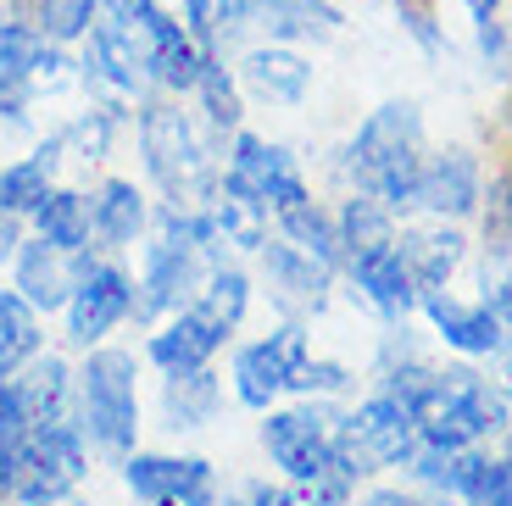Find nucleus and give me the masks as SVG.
<instances>
[{
  "mask_svg": "<svg viewBox=\"0 0 512 506\" xmlns=\"http://www.w3.org/2000/svg\"><path fill=\"white\" fill-rule=\"evenodd\" d=\"M134 140L145 156V178L167 195V206H212L223 184V145L184 112L179 95H145L134 106Z\"/></svg>",
  "mask_w": 512,
  "mask_h": 506,
  "instance_id": "1",
  "label": "nucleus"
},
{
  "mask_svg": "<svg viewBox=\"0 0 512 506\" xmlns=\"http://www.w3.org/2000/svg\"><path fill=\"white\" fill-rule=\"evenodd\" d=\"M429 140H423V112L418 101H384L357 123V134L340 151V173L362 195L384 201L390 212H418V173Z\"/></svg>",
  "mask_w": 512,
  "mask_h": 506,
  "instance_id": "2",
  "label": "nucleus"
},
{
  "mask_svg": "<svg viewBox=\"0 0 512 506\" xmlns=\"http://www.w3.org/2000/svg\"><path fill=\"white\" fill-rule=\"evenodd\" d=\"M73 423L106 462H123L140 440V367L117 345H95L73 373Z\"/></svg>",
  "mask_w": 512,
  "mask_h": 506,
  "instance_id": "3",
  "label": "nucleus"
},
{
  "mask_svg": "<svg viewBox=\"0 0 512 506\" xmlns=\"http://www.w3.org/2000/svg\"><path fill=\"white\" fill-rule=\"evenodd\" d=\"M507 406L512 395L496 390L490 379H479L474 367H440L435 384L412 401V418H418V440L440 445V451H462V445H479L485 434L507 429Z\"/></svg>",
  "mask_w": 512,
  "mask_h": 506,
  "instance_id": "4",
  "label": "nucleus"
},
{
  "mask_svg": "<svg viewBox=\"0 0 512 506\" xmlns=\"http://www.w3.org/2000/svg\"><path fill=\"white\" fill-rule=\"evenodd\" d=\"M340 418L346 412H334L329 401L301 395V406L268 412V423H262V451H268V462L290 484H312L334 462V451H340Z\"/></svg>",
  "mask_w": 512,
  "mask_h": 506,
  "instance_id": "5",
  "label": "nucleus"
},
{
  "mask_svg": "<svg viewBox=\"0 0 512 506\" xmlns=\"http://www.w3.org/2000/svg\"><path fill=\"white\" fill-rule=\"evenodd\" d=\"M218 190L268 206V217L312 201V184H307V173L295 167V156L284 151L279 140H268V134H251V128H240V134L229 140V162H223Z\"/></svg>",
  "mask_w": 512,
  "mask_h": 506,
  "instance_id": "6",
  "label": "nucleus"
},
{
  "mask_svg": "<svg viewBox=\"0 0 512 506\" xmlns=\"http://www.w3.org/2000/svg\"><path fill=\"white\" fill-rule=\"evenodd\" d=\"M78 279H73V295H67V345L78 351H95L106 345V334L123 329L128 317H134V273L117 262H101V256L78 251L73 256Z\"/></svg>",
  "mask_w": 512,
  "mask_h": 506,
  "instance_id": "7",
  "label": "nucleus"
},
{
  "mask_svg": "<svg viewBox=\"0 0 512 506\" xmlns=\"http://www.w3.org/2000/svg\"><path fill=\"white\" fill-rule=\"evenodd\" d=\"M412 451H418V418H412V406L396 401V395L379 390L357 412L340 418V456H346L362 479L384 473V468H407Z\"/></svg>",
  "mask_w": 512,
  "mask_h": 506,
  "instance_id": "8",
  "label": "nucleus"
},
{
  "mask_svg": "<svg viewBox=\"0 0 512 506\" xmlns=\"http://www.w3.org/2000/svg\"><path fill=\"white\" fill-rule=\"evenodd\" d=\"M312 356V340H307V323H279L273 334L240 345L229 362V384H234V401L251 406V412H273L279 395H290L301 362Z\"/></svg>",
  "mask_w": 512,
  "mask_h": 506,
  "instance_id": "9",
  "label": "nucleus"
},
{
  "mask_svg": "<svg viewBox=\"0 0 512 506\" xmlns=\"http://www.w3.org/2000/svg\"><path fill=\"white\" fill-rule=\"evenodd\" d=\"M90 473V440L78 434V423H56V429H34L17 462V484L12 501L17 506H45V501H67Z\"/></svg>",
  "mask_w": 512,
  "mask_h": 506,
  "instance_id": "10",
  "label": "nucleus"
},
{
  "mask_svg": "<svg viewBox=\"0 0 512 506\" xmlns=\"http://www.w3.org/2000/svg\"><path fill=\"white\" fill-rule=\"evenodd\" d=\"M234 78H240L245 101L256 106H273V112H295L307 106L312 84H318V67L301 45H279V39H251L245 51L229 56Z\"/></svg>",
  "mask_w": 512,
  "mask_h": 506,
  "instance_id": "11",
  "label": "nucleus"
},
{
  "mask_svg": "<svg viewBox=\"0 0 512 506\" xmlns=\"http://www.w3.org/2000/svg\"><path fill=\"white\" fill-rule=\"evenodd\" d=\"M256 262H262V284H268V301L279 306V312L290 317V323H301V317H318L323 306H329L334 267H323L318 256H307L301 245L284 240V234H279V240H262Z\"/></svg>",
  "mask_w": 512,
  "mask_h": 506,
  "instance_id": "12",
  "label": "nucleus"
},
{
  "mask_svg": "<svg viewBox=\"0 0 512 506\" xmlns=\"http://www.w3.org/2000/svg\"><path fill=\"white\" fill-rule=\"evenodd\" d=\"M346 273H351V284H357V295L384 317V323H407L412 306L423 301V290H418V279H412V267H407V256H401L396 240H379V245H368V251L346 256Z\"/></svg>",
  "mask_w": 512,
  "mask_h": 506,
  "instance_id": "13",
  "label": "nucleus"
},
{
  "mask_svg": "<svg viewBox=\"0 0 512 506\" xmlns=\"http://www.w3.org/2000/svg\"><path fill=\"white\" fill-rule=\"evenodd\" d=\"M479 206H485V167H479L474 151L451 145V151L423 156V173H418V212L457 223V217H474Z\"/></svg>",
  "mask_w": 512,
  "mask_h": 506,
  "instance_id": "14",
  "label": "nucleus"
},
{
  "mask_svg": "<svg viewBox=\"0 0 512 506\" xmlns=\"http://www.w3.org/2000/svg\"><path fill=\"white\" fill-rule=\"evenodd\" d=\"M123 490L145 506H173L184 495L218 490V473L206 456H162V451H128L123 462Z\"/></svg>",
  "mask_w": 512,
  "mask_h": 506,
  "instance_id": "15",
  "label": "nucleus"
},
{
  "mask_svg": "<svg viewBox=\"0 0 512 506\" xmlns=\"http://www.w3.org/2000/svg\"><path fill=\"white\" fill-rule=\"evenodd\" d=\"M418 306H423V317L435 323L440 340L457 356H468V362H485V356H496L501 345H507V334H501L496 312H490L485 301H462V295H451V290H429Z\"/></svg>",
  "mask_w": 512,
  "mask_h": 506,
  "instance_id": "16",
  "label": "nucleus"
},
{
  "mask_svg": "<svg viewBox=\"0 0 512 506\" xmlns=\"http://www.w3.org/2000/svg\"><path fill=\"white\" fill-rule=\"evenodd\" d=\"M251 28L279 45H329L346 28V12L334 0H251Z\"/></svg>",
  "mask_w": 512,
  "mask_h": 506,
  "instance_id": "17",
  "label": "nucleus"
},
{
  "mask_svg": "<svg viewBox=\"0 0 512 506\" xmlns=\"http://www.w3.org/2000/svg\"><path fill=\"white\" fill-rule=\"evenodd\" d=\"M229 334L212 329L195 306H179V312H167L156 323V334L145 340V356H151L162 373H190V367H212V356L223 351Z\"/></svg>",
  "mask_w": 512,
  "mask_h": 506,
  "instance_id": "18",
  "label": "nucleus"
},
{
  "mask_svg": "<svg viewBox=\"0 0 512 506\" xmlns=\"http://www.w3.org/2000/svg\"><path fill=\"white\" fill-rule=\"evenodd\" d=\"M73 279H78L73 256L56 251V245H45L39 234L17 245V256H12V290H23V301L34 306L39 317L62 312L67 295H73Z\"/></svg>",
  "mask_w": 512,
  "mask_h": 506,
  "instance_id": "19",
  "label": "nucleus"
},
{
  "mask_svg": "<svg viewBox=\"0 0 512 506\" xmlns=\"http://www.w3.org/2000/svg\"><path fill=\"white\" fill-rule=\"evenodd\" d=\"M90 228L106 251H128V245L145 240L151 228V201L134 178H101L90 195Z\"/></svg>",
  "mask_w": 512,
  "mask_h": 506,
  "instance_id": "20",
  "label": "nucleus"
},
{
  "mask_svg": "<svg viewBox=\"0 0 512 506\" xmlns=\"http://www.w3.org/2000/svg\"><path fill=\"white\" fill-rule=\"evenodd\" d=\"M17 395H23V412L34 429H56V423H73V367L62 362V356L51 351H39L28 356L23 367L12 373Z\"/></svg>",
  "mask_w": 512,
  "mask_h": 506,
  "instance_id": "21",
  "label": "nucleus"
},
{
  "mask_svg": "<svg viewBox=\"0 0 512 506\" xmlns=\"http://www.w3.org/2000/svg\"><path fill=\"white\" fill-rule=\"evenodd\" d=\"M218 412H223V379L212 367H190V373H167L162 379V423L173 434L212 429Z\"/></svg>",
  "mask_w": 512,
  "mask_h": 506,
  "instance_id": "22",
  "label": "nucleus"
},
{
  "mask_svg": "<svg viewBox=\"0 0 512 506\" xmlns=\"http://www.w3.org/2000/svg\"><path fill=\"white\" fill-rule=\"evenodd\" d=\"M190 101H195V117H201V128L212 134V140H234L245 128V89H240V78H234V62L229 56H206V67H201V78H195V89H190Z\"/></svg>",
  "mask_w": 512,
  "mask_h": 506,
  "instance_id": "23",
  "label": "nucleus"
},
{
  "mask_svg": "<svg viewBox=\"0 0 512 506\" xmlns=\"http://www.w3.org/2000/svg\"><path fill=\"white\" fill-rule=\"evenodd\" d=\"M401 256H407L412 279H418V290H446V279L457 273L462 262H468V240H462L457 228L440 217V223H423V228H401Z\"/></svg>",
  "mask_w": 512,
  "mask_h": 506,
  "instance_id": "24",
  "label": "nucleus"
},
{
  "mask_svg": "<svg viewBox=\"0 0 512 506\" xmlns=\"http://www.w3.org/2000/svg\"><path fill=\"white\" fill-rule=\"evenodd\" d=\"M123 106H101V101H90L84 112H73L62 128H56L51 140H56V151H62V162H78V167H101L106 156H112V145H117V128H123Z\"/></svg>",
  "mask_w": 512,
  "mask_h": 506,
  "instance_id": "25",
  "label": "nucleus"
},
{
  "mask_svg": "<svg viewBox=\"0 0 512 506\" xmlns=\"http://www.w3.org/2000/svg\"><path fill=\"white\" fill-rule=\"evenodd\" d=\"M56 173H62V151H56V140L34 145L28 156H17V162L0 167V212L6 217H28L45 195H51Z\"/></svg>",
  "mask_w": 512,
  "mask_h": 506,
  "instance_id": "26",
  "label": "nucleus"
},
{
  "mask_svg": "<svg viewBox=\"0 0 512 506\" xmlns=\"http://www.w3.org/2000/svg\"><path fill=\"white\" fill-rule=\"evenodd\" d=\"M28 223H34L39 240L56 245V251H67V256L90 251V240H95V228H90V195L62 190V184H51V195L28 212Z\"/></svg>",
  "mask_w": 512,
  "mask_h": 506,
  "instance_id": "27",
  "label": "nucleus"
},
{
  "mask_svg": "<svg viewBox=\"0 0 512 506\" xmlns=\"http://www.w3.org/2000/svg\"><path fill=\"white\" fill-rule=\"evenodd\" d=\"M190 306L206 317V323H212V329L234 334L245 323V312H251V279H245L234 262L206 267V279H201V290H195Z\"/></svg>",
  "mask_w": 512,
  "mask_h": 506,
  "instance_id": "28",
  "label": "nucleus"
},
{
  "mask_svg": "<svg viewBox=\"0 0 512 506\" xmlns=\"http://www.w3.org/2000/svg\"><path fill=\"white\" fill-rule=\"evenodd\" d=\"M39 351H45L39 312L23 301V290H0V373H17Z\"/></svg>",
  "mask_w": 512,
  "mask_h": 506,
  "instance_id": "29",
  "label": "nucleus"
},
{
  "mask_svg": "<svg viewBox=\"0 0 512 506\" xmlns=\"http://www.w3.org/2000/svg\"><path fill=\"white\" fill-rule=\"evenodd\" d=\"M279 223V234L290 245H301L307 256H318L323 267H346V251H340V234H334V212H323L318 201H301L290 206V212L273 217Z\"/></svg>",
  "mask_w": 512,
  "mask_h": 506,
  "instance_id": "30",
  "label": "nucleus"
},
{
  "mask_svg": "<svg viewBox=\"0 0 512 506\" xmlns=\"http://www.w3.org/2000/svg\"><path fill=\"white\" fill-rule=\"evenodd\" d=\"M334 234H340V251L357 256V251H368V245H379V240H396V212L357 190L340 212H334Z\"/></svg>",
  "mask_w": 512,
  "mask_h": 506,
  "instance_id": "31",
  "label": "nucleus"
},
{
  "mask_svg": "<svg viewBox=\"0 0 512 506\" xmlns=\"http://www.w3.org/2000/svg\"><path fill=\"white\" fill-rule=\"evenodd\" d=\"M23 12L51 45H67V51H78L95 28V0H28Z\"/></svg>",
  "mask_w": 512,
  "mask_h": 506,
  "instance_id": "32",
  "label": "nucleus"
},
{
  "mask_svg": "<svg viewBox=\"0 0 512 506\" xmlns=\"http://www.w3.org/2000/svg\"><path fill=\"white\" fill-rule=\"evenodd\" d=\"M212 217H218L223 240L240 245V251H262V240H268V206H256V201H240V195L218 190Z\"/></svg>",
  "mask_w": 512,
  "mask_h": 506,
  "instance_id": "33",
  "label": "nucleus"
},
{
  "mask_svg": "<svg viewBox=\"0 0 512 506\" xmlns=\"http://www.w3.org/2000/svg\"><path fill=\"white\" fill-rule=\"evenodd\" d=\"M396 28L429 62H451V39H446V23H440L435 0H396Z\"/></svg>",
  "mask_w": 512,
  "mask_h": 506,
  "instance_id": "34",
  "label": "nucleus"
},
{
  "mask_svg": "<svg viewBox=\"0 0 512 506\" xmlns=\"http://www.w3.org/2000/svg\"><path fill=\"white\" fill-rule=\"evenodd\" d=\"M474 28V51L485 62L490 78H512V28L501 23V12H485V17H468Z\"/></svg>",
  "mask_w": 512,
  "mask_h": 506,
  "instance_id": "35",
  "label": "nucleus"
},
{
  "mask_svg": "<svg viewBox=\"0 0 512 506\" xmlns=\"http://www.w3.org/2000/svg\"><path fill=\"white\" fill-rule=\"evenodd\" d=\"M256 39L251 28V0H212V51L234 56Z\"/></svg>",
  "mask_w": 512,
  "mask_h": 506,
  "instance_id": "36",
  "label": "nucleus"
},
{
  "mask_svg": "<svg viewBox=\"0 0 512 506\" xmlns=\"http://www.w3.org/2000/svg\"><path fill=\"white\" fill-rule=\"evenodd\" d=\"M351 384H357V373H351L346 362H334V356H307L301 373H295V384H290V395H318V401H329V395H346Z\"/></svg>",
  "mask_w": 512,
  "mask_h": 506,
  "instance_id": "37",
  "label": "nucleus"
},
{
  "mask_svg": "<svg viewBox=\"0 0 512 506\" xmlns=\"http://www.w3.org/2000/svg\"><path fill=\"white\" fill-rule=\"evenodd\" d=\"M485 251L512 256V173H496L485 190Z\"/></svg>",
  "mask_w": 512,
  "mask_h": 506,
  "instance_id": "38",
  "label": "nucleus"
},
{
  "mask_svg": "<svg viewBox=\"0 0 512 506\" xmlns=\"http://www.w3.org/2000/svg\"><path fill=\"white\" fill-rule=\"evenodd\" d=\"M462 506H512V456H485V468L462 490Z\"/></svg>",
  "mask_w": 512,
  "mask_h": 506,
  "instance_id": "39",
  "label": "nucleus"
},
{
  "mask_svg": "<svg viewBox=\"0 0 512 506\" xmlns=\"http://www.w3.org/2000/svg\"><path fill=\"white\" fill-rule=\"evenodd\" d=\"M485 306L496 312V323H501V334L512 340V273H501L496 284H485Z\"/></svg>",
  "mask_w": 512,
  "mask_h": 506,
  "instance_id": "40",
  "label": "nucleus"
},
{
  "mask_svg": "<svg viewBox=\"0 0 512 506\" xmlns=\"http://www.w3.org/2000/svg\"><path fill=\"white\" fill-rule=\"evenodd\" d=\"M17 245H23V228H17V217H6V212H0V262H12V256H17Z\"/></svg>",
  "mask_w": 512,
  "mask_h": 506,
  "instance_id": "41",
  "label": "nucleus"
},
{
  "mask_svg": "<svg viewBox=\"0 0 512 506\" xmlns=\"http://www.w3.org/2000/svg\"><path fill=\"white\" fill-rule=\"evenodd\" d=\"M357 506H429V501H418V495H407V490H373V495H362Z\"/></svg>",
  "mask_w": 512,
  "mask_h": 506,
  "instance_id": "42",
  "label": "nucleus"
},
{
  "mask_svg": "<svg viewBox=\"0 0 512 506\" xmlns=\"http://www.w3.org/2000/svg\"><path fill=\"white\" fill-rule=\"evenodd\" d=\"M12 12H23V6H17V0H0V23H6Z\"/></svg>",
  "mask_w": 512,
  "mask_h": 506,
  "instance_id": "43",
  "label": "nucleus"
},
{
  "mask_svg": "<svg viewBox=\"0 0 512 506\" xmlns=\"http://www.w3.org/2000/svg\"><path fill=\"white\" fill-rule=\"evenodd\" d=\"M501 434H507V456H512V423H507V429H501Z\"/></svg>",
  "mask_w": 512,
  "mask_h": 506,
  "instance_id": "44",
  "label": "nucleus"
},
{
  "mask_svg": "<svg viewBox=\"0 0 512 506\" xmlns=\"http://www.w3.org/2000/svg\"><path fill=\"white\" fill-rule=\"evenodd\" d=\"M45 506H73V501H45Z\"/></svg>",
  "mask_w": 512,
  "mask_h": 506,
  "instance_id": "45",
  "label": "nucleus"
},
{
  "mask_svg": "<svg viewBox=\"0 0 512 506\" xmlns=\"http://www.w3.org/2000/svg\"><path fill=\"white\" fill-rule=\"evenodd\" d=\"M17 6H28V0H17Z\"/></svg>",
  "mask_w": 512,
  "mask_h": 506,
  "instance_id": "46",
  "label": "nucleus"
}]
</instances>
